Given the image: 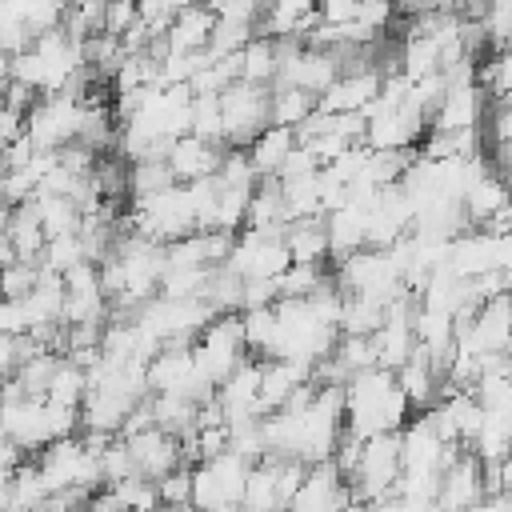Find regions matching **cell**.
<instances>
[{"label": "cell", "instance_id": "cell-1", "mask_svg": "<svg viewBox=\"0 0 512 512\" xmlns=\"http://www.w3.org/2000/svg\"><path fill=\"white\" fill-rule=\"evenodd\" d=\"M344 432L348 436H376V432H396L412 416V404L404 388L396 384V372L384 364H368L352 372L344 384Z\"/></svg>", "mask_w": 512, "mask_h": 512}, {"label": "cell", "instance_id": "cell-2", "mask_svg": "<svg viewBox=\"0 0 512 512\" xmlns=\"http://www.w3.org/2000/svg\"><path fill=\"white\" fill-rule=\"evenodd\" d=\"M328 276L336 280L340 292H360V296H372L380 304H392L400 296H408V284H404V268L396 260L392 248H356L340 260H332Z\"/></svg>", "mask_w": 512, "mask_h": 512}, {"label": "cell", "instance_id": "cell-3", "mask_svg": "<svg viewBox=\"0 0 512 512\" xmlns=\"http://www.w3.org/2000/svg\"><path fill=\"white\" fill-rule=\"evenodd\" d=\"M396 476H400V428L396 432H376L360 440V452L348 468V488L352 500L364 504H396Z\"/></svg>", "mask_w": 512, "mask_h": 512}, {"label": "cell", "instance_id": "cell-4", "mask_svg": "<svg viewBox=\"0 0 512 512\" xmlns=\"http://www.w3.org/2000/svg\"><path fill=\"white\" fill-rule=\"evenodd\" d=\"M216 316V308L204 300V296H152L144 300L140 308H132V320L164 344H192L200 336V328Z\"/></svg>", "mask_w": 512, "mask_h": 512}, {"label": "cell", "instance_id": "cell-5", "mask_svg": "<svg viewBox=\"0 0 512 512\" xmlns=\"http://www.w3.org/2000/svg\"><path fill=\"white\" fill-rule=\"evenodd\" d=\"M32 460H36V468H40V480H44L48 496L60 492V488H92V492H96V488L104 484V480H100L96 448H88V440H84L80 432L48 440Z\"/></svg>", "mask_w": 512, "mask_h": 512}, {"label": "cell", "instance_id": "cell-6", "mask_svg": "<svg viewBox=\"0 0 512 512\" xmlns=\"http://www.w3.org/2000/svg\"><path fill=\"white\" fill-rule=\"evenodd\" d=\"M244 356H248V344H244L240 312H216V316L200 328V336L192 340V360H196V368L208 376L212 388H216Z\"/></svg>", "mask_w": 512, "mask_h": 512}, {"label": "cell", "instance_id": "cell-7", "mask_svg": "<svg viewBox=\"0 0 512 512\" xmlns=\"http://www.w3.org/2000/svg\"><path fill=\"white\" fill-rule=\"evenodd\" d=\"M340 56L332 48H320V44H308V40H280V64H276V80L272 84H288V88H300L308 96H320L336 76H340Z\"/></svg>", "mask_w": 512, "mask_h": 512}, {"label": "cell", "instance_id": "cell-8", "mask_svg": "<svg viewBox=\"0 0 512 512\" xmlns=\"http://www.w3.org/2000/svg\"><path fill=\"white\" fill-rule=\"evenodd\" d=\"M248 480V460L232 448L196 460L192 468V504L196 508H240Z\"/></svg>", "mask_w": 512, "mask_h": 512}, {"label": "cell", "instance_id": "cell-9", "mask_svg": "<svg viewBox=\"0 0 512 512\" xmlns=\"http://www.w3.org/2000/svg\"><path fill=\"white\" fill-rule=\"evenodd\" d=\"M292 264L284 232H264V228H244L232 236V248L224 256V268H232L240 280H276Z\"/></svg>", "mask_w": 512, "mask_h": 512}, {"label": "cell", "instance_id": "cell-10", "mask_svg": "<svg viewBox=\"0 0 512 512\" xmlns=\"http://www.w3.org/2000/svg\"><path fill=\"white\" fill-rule=\"evenodd\" d=\"M456 348H464L472 356L512 352V292L480 300L472 308V316L456 328Z\"/></svg>", "mask_w": 512, "mask_h": 512}, {"label": "cell", "instance_id": "cell-11", "mask_svg": "<svg viewBox=\"0 0 512 512\" xmlns=\"http://www.w3.org/2000/svg\"><path fill=\"white\" fill-rule=\"evenodd\" d=\"M80 108L84 100L72 92H44L32 100V108L24 112V136L36 148H64L76 140L80 128Z\"/></svg>", "mask_w": 512, "mask_h": 512}, {"label": "cell", "instance_id": "cell-12", "mask_svg": "<svg viewBox=\"0 0 512 512\" xmlns=\"http://www.w3.org/2000/svg\"><path fill=\"white\" fill-rule=\"evenodd\" d=\"M268 88L272 84H252V80H232L220 92V112H224V148H248V140L268 124Z\"/></svg>", "mask_w": 512, "mask_h": 512}, {"label": "cell", "instance_id": "cell-13", "mask_svg": "<svg viewBox=\"0 0 512 512\" xmlns=\"http://www.w3.org/2000/svg\"><path fill=\"white\" fill-rule=\"evenodd\" d=\"M148 392H176V396H188V400H208L216 388L208 384V376L196 368L192 360V344H164L148 364Z\"/></svg>", "mask_w": 512, "mask_h": 512}, {"label": "cell", "instance_id": "cell-14", "mask_svg": "<svg viewBox=\"0 0 512 512\" xmlns=\"http://www.w3.org/2000/svg\"><path fill=\"white\" fill-rule=\"evenodd\" d=\"M412 316H416V296L412 292L400 296V300H392L384 308V320L372 328L376 364H384V368L396 372L412 356V348H416V324H412Z\"/></svg>", "mask_w": 512, "mask_h": 512}, {"label": "cell", "instance_id": "cell-15", "mask_svg": "<svg viewBox=\"0 0 512 512\" xmlns=\"http://www.w3.org/2000/svg\"><path fill=\"white\" fill-rule=\"evenodd\" d=\"M260 364L256 356H244L220 384H216V404L224 412V424H236V420H260L264 416V404H260Z\"/></svg>", "mask_w": 512, "mask_h": 512}, {"label": "cell", "instance_id": "cell-16", "mask_svg": "<svg viewBox=\"0 0 512 512\" xmlns=\"http://www.w3.org/2000/svg\"><path fill=\"white\" fill-rule=\"evenodd\" d=\"M128 456H132V468L136 476L144 480H160L164 472H172L176 464H188L184 452H180V436L160 428V424H148L140 432H128Z\"/></svg>", "mask_w": 512, "mask_h": 512}, {"label": "cell", "instance_id": "cell-17", "mask_svg": "<svg viewBox=\"0 0 512 512\" xmlns=\"http://www.w3.org/2000/svg\"><path fill=\"white\" fill-rule=\"evenodd\" d=\"M344 504H352V488H348V480H344V472H340V464H336L332 456L308 464L300 488H296L292 500H288V508H300V512L344 508Z\"/></svg>", "mask_w": 512, "mask_h": 512}, {"label": "cell", "instance_id": "cell-18", "mask_svg": "<svg viewBox=\"0 0 512 512\" xmlns=\"http://www.w3.org/2000/svg\"><path fill=\"white\" fill-rule=\"evenodd\" d=\"M380 80H384V72L376 64L340 68V76L316 96V108H324V112H364L376 100Z\"/></svg>", "mask_w": 512, "mask_h": 512}, {"label": "cell", "instance_id": "cell-19", "mask_svg": "<svg viewBox=\"0 0 512 512\" xmlns=\"http://www.w3.org/2000/svg\"><path fill=\"white\" fill-rule=\"evenodd\" d=\"M484 116H488V88L476 80H460L444 88L440 104L428 116V128H480Z\"/></svg>", "mask_w": 512, "mask_h": 512}, {"label": "cell", "instance_id": "cell-20", "mask_svg": "<svg viewBox=\"0 0 512 512\" xmlns=\"http://www.w3.org/2000/svg\"><path fill=\"white\" fill-rule=\"evenodd\" d=\"M484 496V460L472 448H460L444 472H440V488H436V504L440 508H468Z\"/></svg>", "mask_w": 512, "mask_h": 512}, {"label": "cell", "instance_id": "cell-21", "mask_svg": "<svg viewBox=\"0 0 512 512\" xmlns=\"http://www.w3.org/2000/svg\"><path fill=\"white\" fill-rule=\"evenodd\" d=\"M220 156H224V144H216V140H204V136H196V132H184V136H176V140L168 144V152H164V164H168L172 180L188 184V180L212 176V172L220 168Z\"/></svg>", "mask_w": 512, "mask_h": 512}, {"label": "cell", "instance_id": "cell-22", "mask_svg": "<svg viewBox=\"0 0 512 512\" xmlns=\"http://www.w3.org/2000/svg\"><path fill=\"white\" fill-rule=\"evenodd\" d=\"M316 24H320L316 0H264L256 32H264L272 40H288V36L304 40V32H312Z\"/></svg>", "mask_w": 512, "mask_h": 512}, {"label": "cell", "instance_id": "cell-23", "mask_svg": "<svg viewBox=\"0 0 512 512\" xmlns=\"http://www.w3.org/2000/svg\"><path fill=\"white\" fill-rule=\"evenodd\" d=\"M364 224H368V204H360V200H344L332 212H324L328 260H340V256L364 248Z\"/></svg>", "mask_w": 512, "mask_h": 512}, {"label": "cell", "instance_id": "cell-24", "mask_svg": "<svg viewBox=\"0 0 512 512\" xmlns=\"http://www.w3.org/2000/svg\"><path fill=\"white\" fill-rule=\"evenodd\" d=\"M512 196V180L500 172V168H480L472 180H468V188H464V196H460V204H464V216H468V224L476 228V224H484L504 200Z\"/></svg>", "mask_w": 512, "mask_h": 512}, {"label": "cell", "instance_id": "cell-25", "mask_svg": "<svg viewBox=\"0 0 512 512\" xmlns=\"http://www.w3.org/2000/svg\"><path fill=\"white\" fill-rule=\"evenodd\" d=\"M468 448H472L484 464H500V460L512 452V404L480 408V424H476Z\"/></svg>", "mask_w": 512, "mask_h": 512}, {"label": "cell", "instance_id": "cell-26", "mask_svg": "<svg viewBox=\"0 0 512 512\" xmlns=\"http://www.w3.org/2000/svg\"><path fill=\"white\" fill-rule=\"evenodd\" d=\"M216 28V12L200 0V4H188L184 12L172 16V24L160 32L164 40V52H192V48H208V36Z\"/></svg>", "mask_w": 512, "mask_h": 512}, {"label": "cell", "instance_id": "cell-27", "mask_svg": "<svg viewBox=\"0 0 512 512\" xmlns=\"http://www.w3.org/2000/svg\"><path fill=\"white\" fill-rule=\"evenodd\" d=\"M396 384L404 388L412 408H428L440 396V368L424 348H412V356L396 368Z\"/></svg>", "mask_w": 512, "mask_h": 512}, {"label": "cell", "instance_id": "cell-28", "mask_svg": "<svg viewBox=\"0 0 512 512\" xmlns=\"http://www.w3.org/2000/svg\"><path fill=\"white\" fill-rule=\"evenodd\" d=\"M292 144H296V128H288V124H264L248 140V160H252L256 176H276L284 168Z\"/></svg>", "mask_w": 512, "mask_h": 512}, {"label": "cell", "instance_id": "cell-29", "mask_svg": "<svg viewBox=\"0 0 512 512\" xmlns=\"http://www.w3.org/2000/svg\"><path fill=\"white\" fill-rule=\"evenodd\" d=\"M284 244L296 264H328V232L324 216H300L284 224Z\"/></svg>", "mask_w": 512, "mask_h": 512}, {"label": "cell", "instance_id": "cell-30", "mask_svg": "<svg viewBox=\"0 0 512 512\" xmlns=\"http://www.w3.org/2000/svg\"><path fill=\"white\" fill-rule=\"evenodd\" d=\"M32 208H36V220H40L44 236L76 232L80 220H84V208H80L68 192H36V196H32Z\"/></svg>", "mask_w": 512, "mask_h": 512}, {"label": "cell", "instance_id": "cell-31", "mask_svg": "<svg viewBox=\"0 0 512 512\" xmlns=\"http://www.w3.org/2000/svg\"><path fill=\"white\" fill-rule=\"evenodd\" d=\"M280 196H284V212H288V220H300V216H324V208H320V168L280 176Z\"/></svg>", "mask_w": 512, "mask_h": 512}, {"label": "cell", "instance_id": "cell-32", "mask_svg": "<svg viewBox=\"0 0 512 512\" xmlns=\"http://www.w3.org/2000/svg\"><path fill=\"white\" fill-rule=\"evenodd\" d=\"M4 240L12 244V252H16L20 260H40V252H44V240H48V236H44V228H40V220H36L32 200L12 204V216H8Z\"/></svg>", "mask_w": 512, "mask_h": 512}, {"label": "cell", "instance_id": "cell-33", "mask_svg": "<svg viewBox=\"0 0 512 512\" xmlns=\"http://www.w3.org/2000/svg\"><path fill=\"white\" fill-rule=\"evenodd\" d=\"M92 508H156V484L144 476H124L116 484H104V492H92Z\"/></svg>", "mask_w": 512, "mask_h": 512}, {"label": "cell", "instance_id": "cell-34", "mask_svg": "<svg viewBox=\"0 0 512 512\" xmlns=\"http://www.w3.org/2000/svg\"><path fill=\"white\" fill-rule=\"evenodd\" d=\"M240 508H284L280 500V484H276V456L264 452L260 460L248 464V480H244V500Z\"/></svg>", "mask_w": 512, "mask_h": 512}, {"label": "cell", "instance_id": "cell-35", "mask_svg": "<svg viewBox=\"0 0 512 512\" xmlns=\"http://www.w3.org/2000/svg\"><path fill=\"white\" fill-rule=\"evenodd\" d=\"M276 64H280V40L256 32L244 48H240V80L252 84H272L276 80Z\"/></svg>", "mask_w": 512, "mask_h": 512}, {"label": "cell", "instance_id": "cell-36", "mask_svg": "<svg viewBox=\"0 0 512 512\" xmlns=\"http://www.w3.org/2000/svg\"><path fill=\"white\" fill-rule=\"evenodd\" d=\"M84 392H88V372H84V364H76L72 356L60 352V360H56L48 384H44V396L56 400V404L80 408V404H84Z\"/></svg>", "mask_w": 512, "mask_h": 512}, {"label": "cell", "instance_id": "cell-37", "mask_svg": "<svg viewBox=\"0 0 512 512\" xmlns=\"http://www.w3.org/2000/svg\"><path fill=\"white\" fill-rule=\"evenodd\" d=\"M312 108H316V96H308L300 88H288V84H272L268 88V124L296 128Z\"/></svg>", "mask_w": 512, "mask_h": 512}, {"label": "cell", "instance_id": "cell-38", "mask_svg": "<svg viewBox=\"0 0 512 512\" xmlns=\"http://www.w3.org/2000/svg\"><path fill=\"white\" fill-rule=\"evenodd\" d=\"M384 308H388V304H380V300H372V296L344 292V304H340V332L372 336V328L384 320Z\"/></svg>", "mask_w": 512, "mask_h": 512}, {"label": "cell", "instance_id": "cell-39", "mask_svg": "<svg viewBox=\"0 0 512 512\" xmlns=\"http://www.w3.org/2000/svg\"><path fill=\"white\" fill-rule=\"evenodd\" d=\"M476 84H484L496 100H512V44L496 48V56L476 68Z\"/></svg>", "mask_w": 512, "mask_h": 512}, {"label": "cell", "instance_id": "cell-40", "mask_svg": "<svg viewBox=\"0 0 512 512\" xmlns=\"http://www.w3.org/2000/svg\"><path fill=\"white\" fill-rule=\"evenodd\" d=\"M88 260L84 256V244H80V232H64V236H48L44 240V252H40V268H52V272H68L72 264Z\"/></svg>", "mask_w": 512, "mask_h": 512}, {"label": "cell", "instance_id": "cell-41", "mask_svg": "<svg viewBox=\"0 0 512 512\" xmlns=\"http://www.w3.org/2000/svg\"><path fill=\"white\" fill-rule=\"evenodd\" d=\"M192 132L204 140L224 144V112H220V92L212 96H192Z\"/></svg>", "mask_w": 512, "mask_h": 512}, {"label": "cell", "instance_id": "cell-42", "mask_svg": "<svg viewBox=\"0 0 512 512\" xmlns=\"http://www.w3.org/2000/svg\"><path fill=\"white\" fill-rule=\"evenodd\" d=\"M36 276H40V260H8V264H0V296H12V300H20V296H28V288L36 284Z\"/></svg>", "mask_w": 512, "mask_h": 512}, {"label": "cell", "instance_id": "cell-43", "mask_svg": "<svg viewBox=\"0 0 512 512\" xmlns=\"http://www.w3.org/2000/svg\"><path fill=\"white\" fill-rule=\"evenodd\" d=\"M152 484H156L160 504H172V508L192 504V464H176L172 472H164V476L152 480Z\"/></svg>", "mask_w": 512, "mask_h": 512}, {"label": "cell", "instance_id": "cell-44", "mask_svg": "<svg viewBox=\"0 0 512 512\" xmlns=\"http://www.w3.org/2000/svg\"><path fill=\"white\" fill-rule=\"evenodd\" d=\"M132 24H136V0H104V20H100V32L124 36Z\"/></svg>", "mask_w": 512, "mask_h": 512}, {"label": "cell", "instance_id": "cell-45", "mask_svg": "<svg viewBox=\"0 0 512 512\" xmlns=\"http://www.w3.org/2000/svg\"><path fill=\"white\" fill-rule=\"evenodd\" d=\"M356 20H360V24H368L372 32H384V28L396 20V4H392V0H360Z\"/></svg>", "mask_w": 512, "mask_h": 512}, {"label": "cell", "instance_id": "cell-46", "mask_svg": "<svg viewBox=\"0 0 512 512\" xmlns=\"http://www.w3.org/2000/svg\"><path fill=\"white\" fill-rule=\"evenodd\" d=\"M16 364H20V336H4L0 332V380L12 376Z\"/></svg>", "mask_w": 512, "mask_h": 512}, {"label": "cell", "instance_id": "cell-47", "mask_svg": "<svg viewBox=\"0 0 512 512\" xmlns=\"http://www.w3.org/2000/svg\"><path fill=\"white\" fill-rule=\"evenodd\" d=\"M496 468H500V488H504V492L512 496V452H508V456H504V460H500Z\"/></svg>", "mask_w": 512, "mask_h": 512}, {"label": "cell", "instance_id": "cell-48", "mask_svg": "<svg viewBox=\"0 0 512 512\" xmlns=\"http://www.w3.org/2000/svg\"><path fill=\"white\" fill-rule=\"evenodd\" d=\"M8 216H12V204L0 196V236H4V228H8Z\"/></svg>", "mask_w": 512, "mask_h": 512}, {"label": "cell", "instance_id": "cell-49", "mask_svg": "<svg viewBox=\"0 0 512 512\" xmlns=\"http://www.w3.org/2000/svg\"><path fill=\"white\" fill-rule=\"evenodd\" d=\"M0 108H4V80H0Z\"/></svg>", "mask_w": 512, "mask_h": 512}, {"label": "cell", "instance_id": "cell-50", "mask_svg": "<svg viewBox=\"0 0 512 512\" xmlns=\"http://www.w3.org/2000/svg\"><path fill=\"white\" fill-rule=\"evenodd\" d=\"M0 180H4V164H0Z\"/></svg>", "mask_w": 512, "mask_h": 512}, {"label": "cell", "instance_id": "cell-51", "mask_svg": "<svg viewBox=\"0 0 512 512\" xmlns=\"http://www.w3.org/2000/svg\"><path fill=\"white\" fill-rule=\"evenodd\" d=\"M0 436H4V428H0Z\"/></svg>", "mask_w": 512, "mask_h": 512}, {"label": "cell", "instance_id": "cell-52", "mask_svg": "<svg viewBox=\"0 0 512 512\" xmlns=\"http://www.w3.org/2000/svg\"><path fill=\"white\" fill-rule=\"evenodd\" d=\"M0 396H4V388H0Z\"/></svg>", "mask_w": 512, "mask_h": 512}]
</instances>
